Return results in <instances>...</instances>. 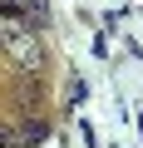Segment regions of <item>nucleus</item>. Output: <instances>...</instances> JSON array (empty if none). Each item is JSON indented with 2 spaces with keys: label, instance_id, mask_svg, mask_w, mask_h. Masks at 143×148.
Wrapping results in <instances>:
<instances>
[{
  "label": "nucleus",
  "instance_id": "f257e3e1",
  "mask_svg": "<svg viewBox=\"0 0 143 148\" xmlns=\"http://www.w3.org/2000/svg\"><path fill=\"white\" fill-rule=\"evenodd\" d=\"M0 40H5V59H10L15 69H25V74H40V69H44V45H40V35H35L20 15L0 10Z\"/></svg>",
  "mask_w": 143,
  "mask_h": 148
},
{
  "label": "nucleus",
  "instance_id": "f03ea898",
  "mask_svg": "<svg viewBox=\"0 0 143 148\" xmlns=\"http://www.w3.org/2000/svg\"><path fill=\"white\" fill-rule=\"evenodd\" d=\"M30 5H35V0H0V10H10V15H25Z\"/></svg>",
  "mask_w": 143,
  "mask_h": 148
}]
</instances>
